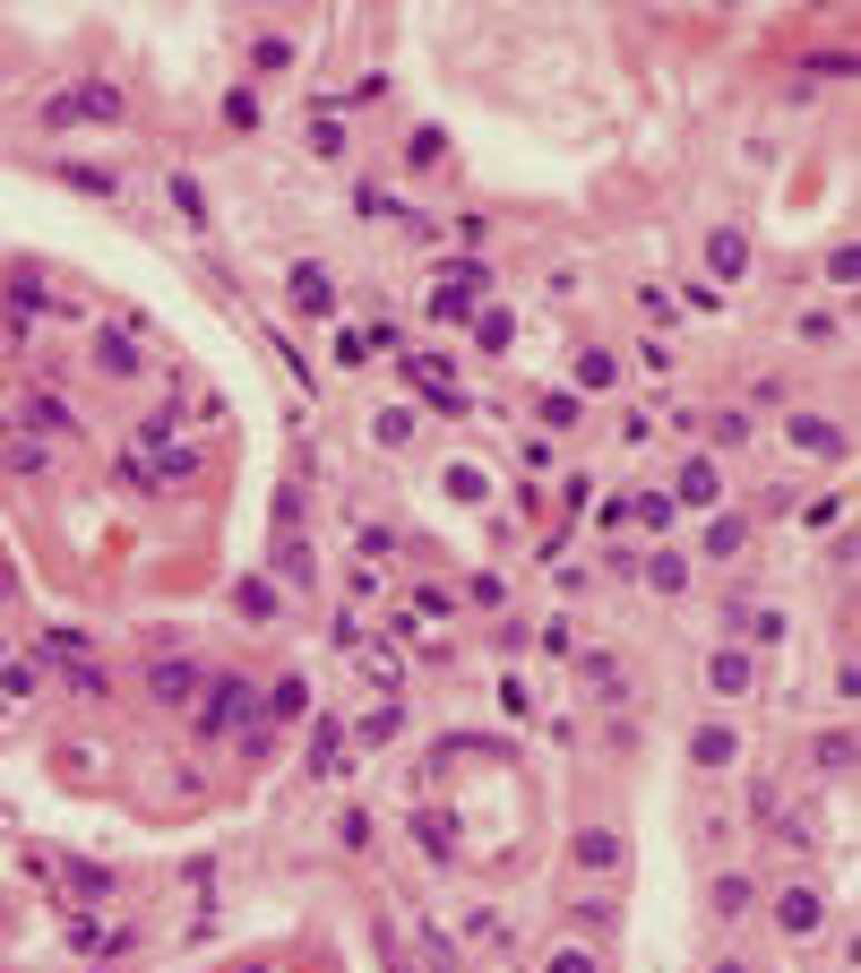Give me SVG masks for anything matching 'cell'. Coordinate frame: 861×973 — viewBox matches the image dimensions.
Instances as JSON below:
<instances>
[{"label":"cell","mask_w":861,"mask_h":973,"mask_svg":"<svg viewBox=\"0 0 861 973\" xmlns=\"http://www.w3.org/2000/svg\"><path fill=\"white\" fill-rule=\"evenodd\" d=\"M483 285H492V267H483V259H457V267H439V293H430V311H439V320H474Z\"/></svg>","instance_id":"6da1fadb"},{"label":"cell","mask_w":861,"mask_h":973,"mask_svg":"<svg viewBox=\"0 0 861 973\" xmlns=\"http://www.w3.org/2000/svg\"><path fill=\"white\" fill-rule=\"evenodd\" d=\"M199 689H207L199 655H165V664H147V698H156V707H190Z\"/></svg>","instance_id":"7a4b0ae2"},{"label":"cell","mask_w":861,"mask_h":973,"mask_svg":"<svg viewBox=\"0 0 861 973\" xmlns=\"http://www.w3.org/2000/svg\"><path fill=\"white\" fill-rule=\"evenodd\" d=\"M250 707H259V689L225 672V681H207V689H199V733H232V724H241Z\"/></svg>","instance_id":"3957f363"},{"label":"cell","mask_w":861,"mask_h":973,"mask_svg":"<svg viewBox=\"0 0 861 973\" xmlns=\"http://www.w3.org/2000/svg\"><path fill=\"white\" fill-rule=\"evenodd\" d=\"M775 922H784V940H819V931H828V896L801 878V887H784V896H775Z\"/></svg>","instance_id":"277c9868"},{"label":"cell","mask_w":861,"mask_h":973,"mask_svg":"<svg viewBox=\"0 0 861 973\" xmlns=\"http://www.w3.org/2000/svg\"><path fill=\"white\" fill-rule=\"evenodd\" d=\"M715 500H724L715 456H690V465H681V483H672V509H715Z\"/></svg>","instance_id":"5b68a950"},{"label":"cell","mask_w":861,"mask_h":973,"mask_svg":"<svg viewBox=\"0 0 861 973\" xmlns=\"http://www.w3.org/2000/svg\"><path fill=\"white\" fill-rule=\"evenodd\" d=\"M96 371H103V380H138V371H147V354H138V336H121V327H103V336H96Z\"/></svg>","instance_id":"8992f818"},{"label":"cell","mask_w":861,"mask_h":973,"mask_svg":"<svg viewBox=\"0 0 861 973\" xmlns=\"http://www.w3.org/2000/svg\"><path fill=\"white\" fill-rule=\"evenodd\" d=\"M285 285H294V311H310V320H319V311H336V276H328L319 259H301Z\"/></svg>","instance_id":"52a82bcc"},{"label":"cell","mask_w":861,"mask_h":973,"mask_svg":"<svg viewBox=\"0 0 861 973\" xmlns=\"http://www.w3.org/2000/svg\"><path fill=\"white\" fill-rule=\"evenodd\" d=\"M706 267H715L724 285H741V276H750V242H741L732 225H715V233H706Z\"/></svg>","instance_id":"ba28073f"},{"label":"cell","mask_w":861,"mask_h":973,"mask_svg":"<svg viewBox=\"0 0 861 973\" xmlns=\"http://www.w3.org/2000/svg\"><path fill=\"white\" fill-rule=\"evenodd\" d=\"M706 689H715V698H750V689H759V672H750V655H741V647H724L715 664H706Z\"/></svg>","instance_id":"9c48e42d"},{"label":"cell","mask_w":861,"mask_h":973,"mask_svg":"<svg viewBox=\"0 0 861 973\" xmlns=\"http://www.w3.org/2000/svg\"><path fill=\"white\" fill-rule=\"evenodd\" d=\"M784 431H793V449H801V456H835V449H844V431H835L828 414H793Z\"/></svg>","instance_id":"30bf717a"},{"label":"cell","mask_w":861,"mask_h":973,"mask_svg":"<svg viewBox=\"0 0 861 973\" xmlns=\"http://www.w3.org/2000/svg\"><path fill=\"white\" fill-rule=\"evenodd\" d=\"M27 431H34V440H69V431H78V414H69L61 396H27Z\"/></svg>","instance_id":"8fae6325"},{"label":"cell","mask_w":861,"mask_h":973,"mask_svg":"<svg viewBox=\"0 0 861 973\" xmlns=\"http://www.w3.org/2000/svg\"><path fill=\"white\" fill-rule=\"evenodd\" d=\"M690 758L697 767H732V758H741V733H732V724H706V733L690 741Z\"/></svg>","instance_id":"7c38bea8"},{"label":"cell","mask_w":861,"mask_h":973,"mask_svg":"<svg viewBox=\"0 0 861 973\" xmlns=\"http://www.w3.org/2000/svg\"><path fill=\"white\" fill-rule=\"evenodd\" d=\"M310 767H319V776H345V724H319V733H310Z\"/></svg>","instance_id":"4fadbf2b"},{"label":"cell","mask_w":861,"mask_h":973,"mask_svg":"<svg viewBox=\"0 0 861 973\" xmlns=\"http://www.w3.org/2000/svg\"><path fill=\"white\" fill-rule=\"evenodd\" d=\"M276 578H285V586H310V578H319V560H310V543H301V534H285V543H276Z\"/></svg>","instance_id":"5bb4252c"},{"label":"cell","mask_w":861,"mask_h":973,"mask_svg":"<svg viewBox=\"0 0 861 973\" xmlns=\"http://www.w3.org/2000/svg\"><path fill=\"white\" fill-rule=\"evenodd\" d=\"M0 456H9L18 474H43V465H52V449H43V440H18L9 422H0Z\"/></svg>","instance_id":"9a60e30c"},{"label":"cell","mask_w":861,"mask_h":973,"mask_svg":"<svg viewBox=\"0 0 861 973\" xmlns=\"http://www.w3.org/2000/svg\"><path fill=\"white\" fill-rule=\"evenodd\" d=\"M232 612H241V620H276V586H267V578H241V586H232Z\"/></svg>","instance_id":"2e32d148"},{"label":"cell","mask_w":861,"mask_h":973,"mask_svg":"<svg viewBox=\"0 0 861 973\" xmlns=\"http://www.w3.org/2000/svg\"><path fill=\"white\" fill-rule=\"evenodd\" d=\"M646 586H655V594H681V586H690V560L681 552H646Z\"/></svg>","instance_id":"e0dca14e"},{"label":"cell","mask_w":861,"mask_h":973,"mask_svg":"<svg viewBox=\"0 0 861 973\" xmlns=\"http://www.w3.org/2000/svg\"><path fill=\"white\" fill-rule=\"evenodd\" d=\"M577 862H586V871H612V862H621V836H612V827H586V836H577Z\"/></svg>","instance_id":"ac0fdd59"},{"label":"cell","mask_w":861,"mask_h":973,"mask_svg":"<svg viewBox=\"0 0 861 973\" xmlns=\"http://www.w3.org/2000/svg\"><path fill=\"white\" fill-rule=\"evenodd\" d=\"M370 431H379V449H405V440H414L423 422L405 414V405H379V422H370Z\"/></svg>","instance_id":"d6986e66"},{"label":"cell","mask_w":861,"mask_h":973,"mask_svg":"<svg viewBox=\"0 0 861 973\" xmlns=\"http://www.w3.org/2000/svg\"><path fill=\"white\" fill-rule=\"evenodd\" d=\"M750 905H759V887H750V878H715V913H724V922H741Z\"/></svg>","instance_id":"ffe728a7"},{"label":"cell","mask_w":861,"mask_h":973,"mask_svg":"<svg viewBox=\"0 0 861 973\" xmlns=\"http://www.w3.org/2000/svg\"><path fill=\"white\" fill-rule=\"evenodd\" d=\"M853 767V733H819V776H844Z\"/></svg>","instance_id":"44dd1931"},{"label":"cell","mask_w":861,"mask_h":973,"mask_svg":"<svg viewBox=\"0 0 861 973\" xmlns=\"http://www.w3.org/2000/svg\"><path fill=\"white\" fill-rule=\"evenodd\" d=\"M61 681L78 689V698H103V689H112V681L96 672V664H78V655H61Z\"/></svg>","instance_id":"7402d4cb"},{"label":"cell","mask_w":861,"mask_h":973,"mask_svg":"<svg viewBox=\"0 0 861 973\" xmlns=\"http://www.w3.org/2000/svg\"><path fill=\"white\" fill-rule=\"evenodd\" d=\"M612 380H621L612 354H577V389H612Z\"/></svg>","instance_id":"603a6c76"},{"label":"cell","mask_w":861,"mask_h":973,"mask_svg":"<svg viewBox=\"0 0 861 973\" xmlns=\"http://www.w3.org/2000/svg\"><path fill=\"white\" fill-rule=\"evenodd\" d=\"M474 345L499 354V345H508V311H474Z\"/></svg>","instance_id":"cb8c5ba5"},{"label":"cell","mask_w":861,"mask_h":973,"mask_svg":"<svg viewBox=\"0 0 861 973\" xmlns=\"http://www.w3.org/2000/svg\"><path fill=\"white\" fill-rule=\"evenodd\" d=\"M715 422V449H741V440H750V414H741V405H724V414H706Z\"/></svg>","instance_id":"d4e9b609"},{"label":"cell","mask_w":861,"mask_h":973,"mask_svg":"<svg viewBox=\"0 0 861 973\" xmlns=\"http://www.w3.org/2000/svg\"><path fill=\"white\" fill-rule=\"evenodd\" d=\"M483 491H492V483H483V474H474V465H448V500H465V509H474V500H483Z\"/></svg>","instance_id":"484cf974"},{"label":"cell","mask_w":861,"mask_h":973,"mask_svg":"<svg viewBox=\"0 0 861 973\" xmlns=\"http://www.w3.org/2000/svg\"><path fill=\"white\" fill-rule=\"evenodd\" d=\"M267 707H276V724H294V715L310 707V689H301V681H276V698H267Z\"/></svg>","instance_id":"4316f807"},{"label":"cell","mask_w":861,"mask_h":973,"mask_svg":"<svg viewBox=\"0 0 861 973\" xmlns=\"http://www.w3.org/2000/svg\"><path fill=\"white\" fill-rule=\"evenodd\" d=\"M439 156H448V138H439V130H414V138H405V164H439Z\"/></svg>","instance_id":"83f0119b"},{"label":"cell","mask_w":861,"mask_h":973,"mask_svg":"<svg viewBox=\"0 0 861 973\" xmlns=\"http://www.w3.org/2000/svg\"><path fill=\"white\" fill-rule=\"evenodd\" d=\"M775 844H793V853H810V844H819V818H784V827H775Z\"/></svg>","instance_id":"f1b7e54d"},{"label":"cell","mask_w":861,"mask_h":973,"mask_svg":"<svg viewBox=\"0 0 861 973\" xmlns=\"http://www.w3.org/2000/svg\"><path fill=\"white\" fill-rule=\"evenodd\" d=\"M172 207H181V216H190V225H207V198H199V181H190V173H181V181H172Z\"/></svg>","instance_id":"f546056e"},{"label":"cell","mask_w":861,"mask_h":973,"mask_svg":"<svg viewBox=\"0 0 861 973\" xmlns=\"http://www.w3.org/2000/svg\"><path fill=\"white\" fill-rule=\"evenodd\" d=\"M741 543H750V525H741V518H715V534H706V552H741Z\"/></svg>","instance_id":"4dcf8cb0"},{"label":"cell","mask_w":861,"mask_h":973,"mask_svg":"<svg viewBox=\"0 0 861 973\" xmlns=\"http://www.w3.org/2000/svg\"><path fill=\"white\" fill-rule=\"evenodd\" d=\"M543 422H552V431H568V422H577V396L552 389V396H543Z\"/></svg>","instance_id":"1f68e13d"},{"label":"cell","mask_w":861,"mask_h":973,"mask_svg":"<svg viewBox=\"0 0 861 973\" xmlns=\"http://www.w3.org/2000/svg\"><path fill=\"white\" fill-rule=\"evenodd\" d=\"M543 973H603V965H595V947H561V956H552Z\"/></svg>","instance_id":"d6a6232c"},{"label":"cell","mask_w":861,"mask_h":973,"mask_svg":"<svg viewBox=\"0 0 861 973\" xmlns=\"http://www.w3.org/2000/svg\"><path fill=\"white\" fill-rule=\"evenodd\" d=\"M310 147H319V156H345V130H336L328 112H319V121H310Z\"/></svg>","instance_id":"836d02e7"},{"label":"cell","mask_w":861,"mask_h":973,"mask_svg":"<svg viewBox=\"0 0 861 973\" xmlns=\"http://www.w3.org/2000/svg\"><path fill=\"white\" fill-rule=\"evenodd\" d=\"M706 973H750V965H741V956H715V965H706Z\"/></svg>","instance_id":"e575fe53"},{"label":"cell","mask_w":861,"mask_h":973,"mask_svg":"<svg viewBox=\"0 0 861 973\" xmlns=\"http://www.w3.org/2000/svg\"><path fill=\"white\" fill-rule=\"evenodd\" d=\"M9 594H18V569H0V603H9Z\"/></svg>","instance_id":"d590c367"}]
</instances>
